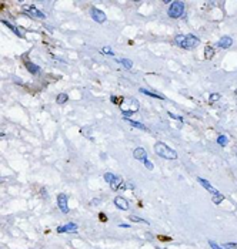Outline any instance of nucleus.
<instances>
[{
	"label": "nucleus",
	"instance_id": "f257e3e1",
	"mask_svg": "<svg viewBox=\"0 0 237 249\" xmlns=\"http://www.w3.org/2000/svg\"><path fill=\"white\" fill-rule=\"evenodd\" d=\"M174 43L182 49L191 50L200 44V38L193 36V34H179L174 37Z\"/></svg>",
	"mask_w": 237,
	"mask_h": 249
},
{
	"label": "nucleus",
	"instance_id": "f03ea898",
	"mask_svg": "<svg viewBox=\"0 0 237 249\" xmlns=\"http://www.w3.org/2000/svg\"><path fill=\"white\" fill-rule=\"evenodd\" d=\"M120 110L123 112L124 118H129L130 115H133L134 112H137L139 110V103L133 98H123L120 103Z\"/></svg>",
	"mask_w": 237,
	"mask_h": 249
},
{
	"label": "nucleus",
	"instance_id": "7ed1b4c3",
	"mask_svg": "<svg viewBox=\"0 0 237 249\" xmlns=\"http://www.w3.org/2000/svg\"><path fill=\"white\" fill-rule=\"evenodd\" d=\"M154 152L159 157L166 158V159H176L177 158V152L174 149H171L170 147H167L164 142H156L154 144Z\"/></svg>",
	"mask_w": 237,
	"mask_h": 249
},
{
	"label": "nucleus",
	"instance_id": "20e7f679",
	"mask_svg": "<svg viewBox=\"0 0 237 249\" xmlns=\"http://www.w3.org/2000/svg\"><path fill=\"white\" fill-rule=\"evenodd\" d=\"M167 14L171 19H179L184 14V3L183 2H173L170 4V7L167 10Z\"/></svg>",
	"mask_w": 237,
	"mask_h": 249
},
{
	"label": "nucleus",
	"instance_id": "39448f33",
	"mask_svg": "<svg viewBox=\"0 0 237 249\" xmlns=\"http://www.w3.org/2000/svg\"><path fill=\"white\" fill-rule=\"evenodd\" d=\"M90 16H92V19L96 21V23H104V21H106V14H104V12H101V10L97 7L90 9Z\"/></svg>",
	"mask_w": 237,
	"mask_h": 249
},
{
	"label": "nucleus",
	"instance_id": "423d86ee",
	"mask_svg": "<svg viewBox=\"0 0 237 249\" xmlns=\"http://www.w3.org/2000/svg\"><path fill=\"white\" fill-rule=\"evenodd\" d=\"M25 13H27L30 17H33V19H44V13L40 12L37 7H34V6H26L25 7Z\"/></svg>",
	"mask_w": 237,
	"mask_h": 249
},
{
	"label": "nucleus",
	"instance_id": "0eeeda50",
	"mask_svg": "<svg viewBox=\"0 0 237 249\" xmlns=\"http://www.w3.org/2000/svg\"><path fill=\"white\" fill-rule=\"evenodd\" d=\"M57 202H59V208L63 214L69 212V207H67V195L66 194H59L57 196Z\"/></svg>",
	"mask_w": 237,
	"mask_h": 249
},
{
	"label": "nucleus",
	"instance_id": "6e6552de",
	"mask_svg": "<svg viewBox=\"0 0 237 249\" xmlns=\"http://www.w3.org/2000/svg\"><path fill=\"white\" fill-rule=\"evenodd\" d=\"M133 157L136 158V159H139V161H146V159H147V152H146L144 148L139 147V148H136L133 151Z\"/></svg>",
	"mask_w": 237,
	"mask_h": 249
},
{
	"label": "nucleus",
	"instance_id": "1a4fd4ad",
	"mask_svg": "<svg viewBox=\"0 0 237 249\" xmlns=\"http://www.w3.org/2000/svg\"><path fill=\"white\" fill-rule=\"evenodd\" d=\"M114 203H116V207L119 209H123V211H127L129 209V202H127V199H124L123 196H116L114 198Z\"/></svg>",
	"mask_w": 237,
	"mask_h": 249
},
{
	"label": "nucleus",
	"instance_id": "9d476101",
	"mask_svg": "<svg viewBox=\"0 0 237 249\" xmlns=\"http://www.w3.org/2000/svg\"><path fill=\"white\" fill-rule=\"evenodd\" d=\"M233 44V38L229 37V36H224V37H221L217 43V46L220 47V49H230Z\"/></svg>",
	"mask_w": 237,
	"mask_h": 249
},
{
	"label": "nucleus",
	"instance_id": "9b49d317",
	"mask_svg": "<svg viewBox=\"0 0 237 249\" xmlns=\"http://www.w3.org/2000/svg\"><path fill=\"white\" fill-rule=\"evenodd\" d=\"M57 232L59 233H62V232H77V225H76L75 222H69L67 225L60 226V228L57 229Z\"/></svg>",
	"mask_w": 237,
	"mask_h": 249
},
{
	"label": "nucleus",
	"instance_id": "f8f14e48",
	"mask_svg": "<svg viewBox=\"0 0 237 249\" xmlns=\"http://www.w3.org/2000/svg\"><path fill=\"white\" fill-rule=\"evenodd\" d=\"M197 181H199V182H200V185H201V187H204V188H206V189H207L208 192H212L213 195H216V194H220V192L217 191L216 188H213L212 185H210V182H208L207 179H203V178H197Z\"/></svg>",
	"mask_w": 237,
	"mask_h": 249
},
{
	"label": "nucleus",
	"instance_id": "ddd939ff",
	"mask_svg": "<svg viewBox=\"0 0 237 249\" xmlns=\"http://www.w3.org/2000/svg\"><path fill=\"white\" fill-rule=\"evenodd\" d=\"M123 182H124V181H123L120 177H114V179L110 182V188H112L113 191H117V189H120V188L124 187V185H123Z\"/></svg>",
	"mask_w": 237,
	"mask_h": 249
},
{
	"label": "nucleus",
	"instance_id": "4468645a",
	"mask_svg": "<svg viewBox=\"0 0 237 249\" xmlns=\"http://www.w3.org/2000/svg\"><path fill=\"white\" fill-rule=\"evenodd\" d=\"M25 66H26V68H27V71L32 73V74H39V73H40V67H39L37 64H34V63L25 61Z\"/></svg>",
	"mask_w": 237,
	"mask_h": 249
},
{
	"label": "nucleus",
	"instance_id": "2eb2a0df",
	"mask_svg": "<svg viewBox=\"0 0 237 249\" xmlns=\"http://www.w3.org/2000/svg\"><path fill=\"white\" fill-rule=\"evenodd\" d=\"M214 53H216V50L213 49L212 46H206V47H204V57L207 58V60H212L213 56H214Z\"/></svg>",
	"mask_w": 237,
	"mask_h": 249
},
{
	"label": "nucleus",
	"instance_id": "dca6fc26",
	"mask_svg": "<svg viewBox=\"0 0 237 249\" xmlns=\"http://www.w3.org/2000/svg\"><path fill=\"white\" fill-rule=\"evenodd\" d=\"M140 93H142V94H146V96H149V97H153V98L164 100V97L163 96H160V94H157V93H151V91H149V90H146V88H140Z\"/></svg>",
	"mask_w": 237,
	"mask_h": 249
},
{
	"label": "nucleus",
	"instance_id": "f3484780",
	"mask_svg": "<svg viewBox=\"0 0 237 249\" xmlns=\"http://www.w3.org/2000/svg\"><path fill=\"white\" fill-rule=\"evenodd\" d=\"M117 63L123 64V66H124V68H127V70H130V68L133 67V61H132V60H129V58H117Z\"/></svg>",
	"mask_w": 237,
	"mask_h": 249
},
{
	"label": "nucleus",
	"instance_id": "a211bd4d",
	"mask_svg": "<svg viewBox=\"0 0 237 249\" xmlns=\"http://www.w3.org/2000/svg\"><path fill=\"white\" fill-rule=\"evenodd\" d=\"M124 121L129 123L132 127H136V128H139V130H146L144 125H143L142 123H139V121H133V120H130V118H124Z\"/></svg>",
	"mask_w": 237,
	"mask_h": 249
},
{
	"label": "nucleus",
	"instance_id": "6ab92c4d",
	"mask_svg": "<svg viewBox=\"0 0 237 249\" xmlns=\"http://www.w3.org/2000/svg\"><path fill=\"white\" fill-rule=\"evenodd\" d=\"M2 21H3V24H6V26H7L9 29H12L13 31H14V33H16V36H19V37H21V33H20V31H19V29H17L16 26H13L12 23H9L7 20H2Z\"/></svg>",
	"mask_w": 237,
	"mask_h": 249
},
{
	"label": "nucleus",
	"instance_id": "aec40b11",
	"mask_svg": "<svg viewBox=\"0 0 237 249\" xmlns=\"http://www.w3.org/2000/svg\"><path fill=\"white\" fill-rule=\"evenodd\" d=\"M56 100H57V103H59V104H64V103L67 101V100H69V97H67V94L62 93V94H59L57 98H56Z\"/></svg>",
	"mask_w": 237,
	"mask_h": 249
},
{
	"label": "nucleus",
	"instance_id": "412c9836",
	"mask_svg": "<svg viewBox=\"0 0 237 249\" xmlns=\"http://www.w3.org/2000/svg\"><path fill=\"white\" fill-rule=\"evenodd\" d=\"M223 199H224V196L221 194H216V195H213V203H220Z\"/></svg>",
	"mask_w": 237,
	"mask_h": 249
},
{
	"label": "nucleus",
	"instance_id": "4be33fe9",
	"mask_svg": "<svg viewBox=\"0 0 237 249\" xmlns=\"http://www.w3.org/2000/svg\"><path fill=\"white\" fill-rule=\"evenodd\" d=\"M101 53L106 54V56H114V53H113V50L110 49L109 46H104L103 49H101Z\"/></svg>",
	"mask_w": 237,
	"mask_h": 249
},
{
	"label": "nucleus",
	"instance_id": "5701e85b",
	"mask_svg": "<svg viewBox=\"0 0 237 249\" xmlns=\"http://www.w3.org/2000/svg\"><path fill=\"white\" fill-rule=\"evenodd\" d=\"M217 142H219L220 145H226V144H227V137H224V135H220V137L217 138Z\"/></svg>",
	"mask_w": 237,
	"mask_h": 249
},
{
	"label": "nucleus",
	"instance_id": "b1692460",
	"mask_svg": "<svg viewBox=\"0 0 237 249\" xmlns=\"http://www.w3.org/2000/svg\"><path fill=\"white\" fill-rule=\"evenodd\" d=\"M114 177H116V175H113V174H110V172H107V174L104 175V179H106V181H107V182L110 184V182L113 181V179H114Z\"/></svg>",
	"mask_w": 237,
	"mask_h": 249
},
{
	"label": "nucleus",
	"instance_id": "393cba45",
	"mask_svg": "<svg viewBox=\"0 0 237 249\" xmlns=\"http://www.w3.org/2000/svg\"><path fill=\"white\" fill-rule=\"evenodd\" d=\"M223 248L224 249H237V244H231V242H229V244H224Z\"/></svg>",
	"mask_w": 237,
	"mask_h": 249
},
{
	"label": "nucleus",
	"instance_id": "a878e982",
	"mask_svg": "<svg viewBox=\"0 0 237 249\" xmlns=\"http://www.w3.org/2000/svg\"><path fill=\"white\" fill-rule=\"evenodd\" d=\"M220 100V94H212L210 96V103H216Z\"/></svg>",
	"mask_w": 237,
	"mask_h": 249
},
{
	"label": "nucleus",
	"instance_id": "bb28decb",
	"mask_svg": "<svg viewBox=\"0 0 237 249\" xmlns=\"http://www.w3.org/2000/svg\"><path fill=\"white\" fill-rule=\"evenodd\" d=\"M208 245L212 246L213 249H224L223 246H220V245H217L216 242H213V241H208Z\"/></svg>",
	"mask_w": 237,
	"mask_h": 249
},
{
	"label": "nucleus",
	"instance_id": "cd10ccee",
	"mask_svg": "<svg viewBox=\"0 0 237 249\" xmlns=\"http://www.w3.org/2000/svg\"><path fill=\"white\" fill-rule=\"evenodd\" d=\"M130 219L133 221V222H143V224H147V221L142 219V218H137V216H130Z\"/></svg>",
	"mask_w": 237,
	"mask_h": 249
},
{
	"label": "nucleus",
	"instance_id": "c85d7f7f",
	"mask_svg": "<svg viewBox=\"0 0 237 249\" xmlns=\"http://www.w3.org/2000/svg\"><path fill=\"white\" fill-rule=\"evenodd\" d=\"M143 162H144V165H146V168H147V170H153V168H154L153 164H151L149 159H146V161H143Z\"/></svg>",
	"mask_w": 237,
	"mask_h": 249
},
{
	"label": "nucleus",
	"instance_id": "c756f323",
	"mask_svg": "<svg viewBox=\"0 0 237 249\" xmlns=\"http://www.w3.org/2000/svg\"><path fill=\"white\" fill-rule=\"evenodd\" d=\"M169 117H171V118H176V120H180V121H183V118L182 117H179V115H174L173 112H169Z\"/></svg>",
	"mask_w": 237,
	"mask_h": 249
},
{
	"label": "nucleus",
	"instance_id": "7c9ffc66",
	"mask_svg": "<svg viewBox=\"0 0 237 249\" xmlns=\"http://www.w3.org/2000/svg\"><path fill=\"white\" fill-rule=\"evenodd\" d=\"M110 100H112V103H114V104H119V105H120V101H117V100H119V98H117L116 96H112V97H110Z\"/></svg>",
	"mask_w": 237,
	"mask_h": 249
},
{
	"label": "nucleus",
	"instance_id": "2f4dec72",
	"mask_svg": "<svg viewBox=\"0 0 237 249\" xmlns=\"http://www.w3.org/2000/svg\"><path fill=\"white\" fill-rule=\"evenodd\" d=\"M99 202H100V199H93V201H92V205H97Z\"/></svg>",
	"mask_w": 237,
	"mask_h": 249
},
{
	"label": "nucleus",
	"instance_id": "473e14b6",
	"mask_svg": "<svg viewBox=\"0 0 237 249\" xmlns=\"http://www.w3.org/2000/svg\"><path fill=\"white\" fill-rule=\"evenodd\" d=\"M100 219H101V221H107V218L104 216V214H100Z\"/></svg>",
	"mask_w": 237,
	"mask_h": 249
},
{
	"label": "nucleus",
	"instance_id": "72a5a7b5",
	"mask_svg": "<svg viewBox=\"0 0 237 249\" xmlns=\"http://www.w3.org/2000/svg\"><path fill=\"white\" fill-rule=\"evenodd\" d=\"M119 226H120V228H129V225L127 224H120Z\"/></svg>",
	"mask_w": 237,
	"mask_h": 249
}]
</instances>
